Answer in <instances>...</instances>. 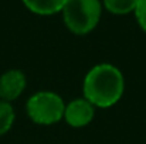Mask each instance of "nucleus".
Masks as SVG:
<instances>
[{
    "instance_id": "1",
    "label": "nucleus",
    "mask_w": 146,
    "mask_h": 144,
    "mask_svg": "<svg viewBox=\"0 0 146 144\" xmlns=\"http://www.w3.org/2000/svg\"><path fill=\"white\" fill-rule=\"evenodd\" d=\"M125 91L122 72L112 64H98L84 78V97L95 107L106 109L116 105Z\"/></svg>"
},
{
    "instance_id": "2",
    "label": "nucleus",
    "mask_w": 146,
    "mask_h": 144,
    "mask_svg": "<svg viewBox=\"0 0 146 144\" xmlns=\"http://www.w3.org/2000/svg\"><path fill=\"white\" fill-rule=\"evenodd\" d=\"M101 11L99 0H67L61 10L67 28L77 36L88 34L97 27Z\"/></svg>"
},
{
    "instance_id": "3",
    "label": "nucleus",
    "mask_w": 146,
    "mask_h": 144,
    "mask_svg": "<svg viewBox=\"0 0 146 144\" xmlns=\"http://www.w3.org/2000/svg\"><path fill=\"white\" fill-rule=\"evenodd\" d=\"M65 103L62 97L50 91H41L29 97L26 103L27 116L41 126L55 124L64 119Z\"/></svg>"
},
{
    "instance_id": "4",
    "label": "nucleus",
    "mask_w": 146,
    "mask_h": 144,
    "mask_svg": "<svg viewBox=\"0 0 146 144\" xmlns=\"http://www.w3.org/2000/svg\"><path fill=\"white\" fill-rule=\"evenodd\" d=\"M95 116V106L90 103L85 97L72 99L65 105L64 120L68 126L74 129H81L88 126Z\"/></svg>"
},
{
    "instance_id": "5",
    "label": "nucleus",
    "mask_w": 146,
    "mask_h": 144,
    "mask_svg": "<svg viewBox=\"0 0 146 144\" xmlns=\"http://www.w3.org/2000/svg\"><path fill=\"white\" fill-rule=\"evenodd\" d=\"M27 78L20 69H9L0 75V99L11 102L24 92Z\"/></svg>"
},
{
    "instance_id": "6",
    "label": "nucleus",
    "mask_w": 146,
    "mask_h": 144,
    "mask_svg": "<svg viewBox=\"0 0 146 144\" xmlns=\"http://www.w3.org/2000/svg\"><path fill=\"white\" fill-rule=\"evenodd\" d=\"M67 0H23L24 6L40 16H50L62 10Z\"/></svg>"
},
{
    "instance_id": "7",
    "label": "nucleus",
    "mask_w": 146,
    "mask_h": 144,
    "mask_svg": "<svg viewBox=\"0 0 146 144\" xmlns=\"http://www.w3.org/2000/svg\"><path fill=\"white\" fill-rule=\"evenodd\" d=\"M16 113L10 102L0 99V136H4L14 123Z\"/></svg>"
},
{
    "instance_id": "8",
    "label": "nucleus",
    "mask_w": 146,
    "mask_h": 144,
    "mask_svg": "<svg viewBox=\"0 0 146 144\" xmlns=\"http://www.w3.org/2000/svg\"><path fill=\"white\" fill-rule=\"evenodd\" d=\"M138 0H104V6L113 14H128L135 11Z\"/></svg>"
},
{
    "instance_id": "9",
    "label": "nucleus",
    "mask_w": 146,
    "mask_h": 144,
    "mask_svg": "<svg viewBox=\"0 0 146 144\" xmlns=\"http://www.w3.org/2000/svg\"><path fill=\"white\" fill-rule=\"evenodd\" d=\"M136 20L141 26V28L146 33V0H138L136 9H135Z\"/></svg>"
}]
</instances>
